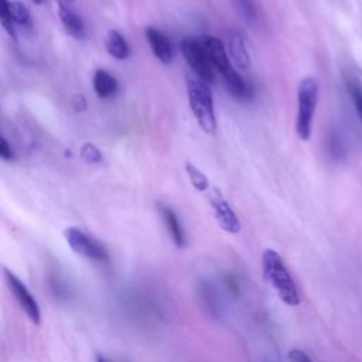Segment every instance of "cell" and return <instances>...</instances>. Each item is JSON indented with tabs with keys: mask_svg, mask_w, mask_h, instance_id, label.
I'll use <instances>...</instances> for the list:
<instances>
[{
	"mask_svg": "<svg viewBox=\"0 0 362 362\" xmlns=\"http://www.w3.org/2000/svg\"><path fill=\"white\" fill-rule=\"evenodd\" d=\"M262 269L263 276L269 282V284L276 290L279 299L287 306H299L300 294L296 283L289 273L282 256L273 251L266 249L262 255Z\"/></svg>",
	"mask_w": 362,
	"mask_h": 362,
	"instance_id": "cell-1",
	"label": "cell"
},
{
	"mask_svg": "<svg viewBox=\"0 0 362 362\" xmlns=\"http://www.w3.org/2000/svg\"><path fill=\"white\" fill-rule=\"evenodd\" d=\"M188 104L194 114L197 123L207 135H214L217 130V119L214 111L212 93L207 82L199 77L188 75L185 78Z\"/></svg>",
	"mask_w": 362,
	"mask_h": 362,
	"instance_id": "cell-2",
	"label": "cell"
},
{
	"mask_svg": "<svg viewBox=\"0 0 362 362\" xmlns=\"http://www.w3.org/2000/svg\"><path fill=\"white\" fill-rule=\"evenodd\" d=\"M299 114L296 122V132L302 141H309L311 136V125L318 101V85L313 78L302 80L298 92Z\"/></svg>",
	"mask_w": 362,
	"mask_h": 362,
	"instance_id": "cell-3",
	"label": "cell"
},
{
	"mask_svg": "<svg viewBox=\"0 0 362 362\" xmlns=\"http://www.w3.org/2000/svg\"><path fill=\"white\" fill-rule=\"evenodd\" d=\"M180 51L195 77H199L207 84H212L215 81V69L212 67L200 39L185 37L180 43Z\"/></svg>",
	"mask_w": 362,
	"mask_h": 362,
	"instance_id": "cell-4",
	"label": "cell"
},
{
	"mask_svg": "<svg viewBox=\"0 0 362 362\" xmlns=\"http://www.w3.org/2000/svg\"><path fill=\"white\" fill-rule=\"evenodd\" d=\"M64 238L75 253L89 259V260H93V262H108L109 260V253H108L107 248L75 226H70L65 229Z\"/></svg>",
	"mask_w": 362,
	"mask_h": 362,
	"instance_id": "cell-5",
	"label": "cell"
},
{
	"mask_svg": "<svg viewBox=\"0 0 362 362\" xmlns=\"http://www.w3.org/2000/svg\"><path fill=\"white\" fill-rule=\"evenodd\" d=\"M5 279H6V283L10 289V291L15 296V299L17 300L19 306L26 313L28 320L39 325L42 323V311H40L37 300L35 299V296L31 294V291L27 289V286L15 273H12L8 269H5Z\"/></svg>",
	"mask_w": 362,
	"mask_h": 362,
	"instance_id": "cell-6",
	"label": "cell"
},
{
	"mask_svg": "<svg viewBox=\"0 0 362 362\" xmlns=\"http://www.w3.org/2000/svg\"><path fill=\"white\" fill-rule=\"evenodd\" d=\"M210 204L221 229L233 235L241 233V221L234 212L233 207L228 204V201H225L219 190H212V194L210 197Z\"/></svg>",
	"mask_w": 362,
	"mask_h": 362,
	"instance_id": "cell-7",
	"label": "cell"
},
{
	"mask_svg": "<svg viewBox=\"0 0 362 362\" xmlns=\"http://www.w3.org/2000/svg\"><path fill=\"white\" fill-rule=\"evenodd\" d=\"M200 40L212 64V67L221 74V77L228 74L231 70H234L231 60H229V57H228L226 48L219 39H217L214 36H201Z\"/></svg>",
	"mask_w": 362,
	"mask_h": 362,
	"instance_id": "cell-8",
	"label": "cell"
},
{
	"mask_svg": "<svg viewBox=\"0 0 362 362\" xmlns=\"http://www.w3.org/2000/svg\"><path fill=\"white\" fill-rule=\"evenodd\" d=\"M145 37L152 48L153 55L163 64H170L173 60V47L170 40L156 27H146Z\"/></svg>",
	"mask_w": 362,
	"mask_h": 362,
	"instance_id": "cell-9",
	"label": "cell"
},
{
	"mask_svg": "<svg viewBox=\"0 0 362 362\" xmlns=\"http://www.w3.org/2000/svg\"><path fill=\"white\" fill-rule=\"evenodd\" d=\"M58 13L61 23L69 35L77 40H82L85 37V24L81 16L71 8V5L58 2Z\"/></svg>",
	"mask_w": 362,
	"mask_h": 362,
	"instance_id": "cell-10",
	"label": "cell"
},
{
	"mask_svg": "<svg viewBox=\"0 0 362 362\" xmlns=\"http://www.w3.org/2000/svg\"><path fill=\"white\" fill-rule=\"evenodd\" d=\"M161 218L164 221V225L168 228V233L172 238V241L174 242V245L177 248H184L185 245V233H184V228L177 217V214L169 208V207H164V206H159Z\"/></svg>",
	"mask_w": 362,
	"mask_h": 362,
	"instance_id": "cell-11",
	"label": "cell"
},
{
	"mask_svg": "<svg viewBox=\"0 0 362 362\" xmlns=\"http://www.w3.org/2000/svg\"><path fill=\"white\" fill-rule=\"evenodd\" d=\"M93 91L101 100H111L118 92V81L105 70H96L92 78Z\"/></svg>",
	"mask_w": 362,
	"mask_h": 362,
	"instance_id": "cell-12",
	"label": "cell"
},
{
	"mask_svg": "<svg viewBox=\"0 0 362 362\" xmlns=\"http://www.w3.org/2000/svg\"><path fill=\"white\" fill-rule=\"evenodd\" d=\"M228 50L231 54L234 62L238 65L239 70H248L251 65V57L246 51L245 43L239 33H231L228 37Z\"/></svg>",
	"mask_w": 362,
	"mask_h": 362,
	"instance_id": "cell-13",
	"label": "cell"
},
{
	"mask_svg": "<svg viewBox=\"0 0 362 362\" xmlns=\"http://www.w3.org/2000/svg\"><path fill=\"white\" fill-rule=\"evenodd\" d=\"M105 47L108 54L119 61H123L130 55V47L126 39L116 30L108 31V35L105 37Z\"/></svg>",
	"mask_w": 362,
	"mask_h": 362,
	"instance_id": "cell-14",
	"label": "cell"
},
{
	"mask_svg": "<svg viewBox=\"0 0 362 362\" xmlns=\"http://www.w3.org/2000/svg\"><path fill=\"white\" fill-rule=\"evenodd\" d=\"M200 296H201L203 303L207 307V310L211 311L214 316H219V299L217 296L215 287L211 286L208 282H204L201 284Z\"/></svg>",
	"mask_w": 362,
	"mask_h": 362,
	"instance_id": "cell-15",
	"label": "cell"
},
{
	"mask_svg": "<svg viewBox=\"0 0 362 362\" xmlns=\"http://www.w3.org/2000/svg\"><path fill=\"white\" fill-rule=\"evenodd\" d=\"M185 172H187V176H188V180H190L191 185L197 191L204 192V191L208 190L210 181H208L207 176L200 169H197L194 164H191V163H185Z\"/></svg>",
	"mask_w": 362,
	"mask_h": 362,
	"instance_id": "cell-16",
	"label": "cell"
},
{
	"mask_svg": "<svg viewBox=\"0 0 362 362\" xmlns=\"http://www.w3.org/2000/svg\"><path fill=\"white\" fill-rule=\"evenodd\" d=\"M8 0H0V24L5 28V31L9 35V37L15 42H17V35L15 30V21L10 15V8H9Z\"/></svg>",
	"mask_w": 362,
	"mask_h": 362,
	"instance_id": "cell-17",
	"label": "cell"
},
{
	"mask_svg": "<svg viewBox=\"0 0 362 362\" xmlns=\"http://www.w3.org/2000/svg\"><path fill=\"white\" fill-rule=\"evenodd\" d=\"M9 8H10L12 19H13V21L16 24L23 26V27L30 26V21H31L30 10H28V8L24 3L19 2V0H15V2L9 3Z\"/></svg>",
	"mask_w": 362,
	"mask_h": 362,
	"instance_id": "cell-18",
	"label": "cell"
},
{
	"mask_svg": "<svg viewBox=\"0 0 362 362\" xmlns=\"http://www.w3.org/2000/svg\"><path fill=\"white\" fill-rule=\"evenodd\" d=\"M81 159L88 164H100L102 161V153L92 143H84L81 146Z\"/></svg>",
	"mask_w": 362,
	"mask_h": 362,
	"instance_id": "cell-19",
	"label": "cell"
},
{
	"mask_svg": "<svg viewBox=\"0 0 362 362\" xmlns=\"http://www.w3.org/2000/svg\"><path fill=\"white\" fill-rule=\"evenodd\" d=\"M348 91L352 96V101L355 104V108L362 119V87L358 84V82H354V81H350L348 82Z\"/></svg>",
	"mask_w": 362,
	"mask_h": 362,
	"instance_id": "cell-20",
	"label": "cell"
},
{
	"mask_svg": "<svg viewBox=\"0 0 362 362\" xmlns=\"http://www.w3.org/2000/svg\"><path fill=\"white\" fill-rule=\"evenodd\" d=\"M237 6L241 9L242 15L251 20L255 17V6H253V2L252 0H235Z\"/></svg>",
	"mask_w": 362,
	"mask_h": 362,
	"instance_id": "cell-21",
	"label": "cell"
},
{
	"mask_svg": "<svg viewBox=\"0 0 362 362\" xmlns=\"http://www.w3.org/2000/svg\"><path fill=\"white\" fill-rule=\"evenodd\" d=\"M287 358H289V362H313L311 358L299 348L290 350L287 354Z\"/></svg>",
	"mask_w": 362,
	"mask_h": 362,
	"instance_id": "cell-22",
	"label": "cell"
},
{
	"mask_svg": "<svg viewBox=\"0 0 362 362\" xmlns=\"http://www.w3.org/2000/svg\"><path fill=\"white\" fill-rule=\"evenodd\" d=\"M0 157H2L5 161H12L15 159V152L5 138H2V141H0Z\"/></svg>",
	"mask_w": 362,
	"mask_h": 362,
	"instance_id": "cell-23",
	"label": "cell"
},
{
	"mask_svg": "<svg viewBox=\"0 0 362 362\" xmlns=\"http://www.w3.org/2000/svg\"><path fill=\"white\" fill-rule=\"evenodd\" d=\"M73 108L77 112H81V111L87 109V100H85L84 95H75L73 98Z\"/></svg>",
	"mask_w": 362,
	"mask_h": 362,
	"instance_id": "cell-24",
	"label": "cell"
},
{
	"mask_svg": "<svg viewBox=\"0 0 362 362\" xmlns=\"http://www.w3.org/2000/svg\"><path fill=\"white\" fill-rule=\"evenodd\" d=\"M96 362H111V361L104 355H96Z\"/></svg>",
	"mask_w": 362,
	"mask_h": 362,
	"instance_id": "cell-25",
	"label": "cell"
},
{
	"mask_svg": "<svg viewBox=\"0 0 362 362\" xmlns=\"http://www.w3.org/2000/svg\"><path fill=\"white\" fill-rule=\"evenodd\" d=\"M58 2H62V3H67V5H71L73 2H75V0H58Z\"/></svg>",
	"mask_w": 362,
	"mask_h": 362,
	"instance_id": "cell-26",
	"label": "cell"
},
{
	"mask_svg": "<svg viewBox=\"0 0 362 362\" xmlns=\"http://www.w3.org/2000/svg\"><path fill=\"white\" fill-rule=\"evenodd\" d=\"M33 2H35L36 5H42V3L44 2V0H33Z\"/></svg>",
	"mask_w": 362,
	"mask_h": 362,
	"instance_id": "cell-27",
	"label": "cell"
}]
</instances>
